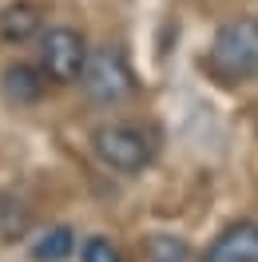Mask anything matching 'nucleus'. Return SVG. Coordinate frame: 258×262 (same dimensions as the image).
<instances>
[{
	"instance_id": "nucleus-1",
	"label": "nucleus",
	"mask_w": 258,
	"mask_h": 262,
	"mask_svg": "<svg viewBox=\"0 0 258 262\" xmlns=\"http://www.w3.org/2000/svg\"><path fill=\"white\" fill-rule=\"evenodd\" d=\"M83 96L96 107H115L127 96H135V72H131L127 56L115 48V44H103V48L88 52V64L80 72Z\"/></svg>"
},
{
	"instance_id": "nucleus-2",
	"label": "nucleus",
	"mask_w": 258,
	"mask_h": 262,
	"mask_svg": "<svg viewBox=\"0 0 258 262\" xmlns=\"http://www.w3.org/2000/svg\"><path fill=\"white\" fill-rule=\"evenodd\" d=\"M210 60L226 80H254L258 76V20L230 16L210 40Z\"/></svg>"
},
{
	"instance_id": "nucleus-3",
	"label": "nucleus",
	"mask_w": 258,
	"mask_h": 262,
	"mask_svg": "<svg viewBox=\"0 0 258 262\" xmlns=\"http://www.w3.org/2000/svg\"><path fill=\"white\" fill-rule=\"evenodd\" d=\"M92 147H96L99 163L119 171V175H139L155 159V143L135 123H103L96 131V139H92Z\"/></svg>"
},
{
	"instance_id": "nucleus-4",
	"label": "nucleus",
	"mask_w": 258,
	"mask_h": 262,
	"mask_svg": "<svg viewBox=\"0 0 258 262\" xmlns=\"http://www.w3.org/2000/svg\"><path fill=\"white\" fill-rule=\"evenodd\" d=\"M88 40H83L76 28L68 24H56V28H44L40 32V72L48 76L52 83H72L80 80L83 64H88Z\"/></svg>"
},
{
	"instance_id": "nucleus-5",
	"label": "nucleus",
	"mask_w": 258,
	"mask_h": 262,
	"mask_svg": "<svg viewBox=\"0 0 258 262\" xmlns=\"http://www.w3.org/2000/svg\"><path fill=\"white\" fill-rule=\"evenodd\" d=\"M203 262H258V223L254 219L226 223L203 250Z\"/></svg>"
},
{
	"instance_id": "nucleus-6",
	"label": "nucleus",
	"mask_w": 258,
	"mask_h": 262,
	"mask_svg": "<svg viewBox=\"0 0 258 262\" xmlns=\"http://www.w3.org/2000/svg\"><path fill=\"white\" fill-rule=\"evenodd\" d=\"M44 32V8L32 0H12L0 8V44H32Z\"/></svg>"
},
{
	"instance_id": "nucleus-7",
	"label": "nucleus",
	"mask_w": 258,
	"mask_h": 262,
	"mask_svg": "<svg viewBox=\"0 0 258 262\" xmlns=\"http://www.w3.org/2000/svg\"><path fill=\"white\" fill-rule=\"evenodd\" d=\"M0 88H4V96L12 99V103L32 107V103H40V99L48 96V76L40 72V64H8Z\"/></svg>"
},
{
	"instance_id": "nucleus-8",
	"label": "nucleus",
	"mask_w": 258,
	"mask_h": 262,
	"mask_svg": "<svg viewBox=\"0 0 258 262\" xmlns=\"http://www.w3.org/2000/svg\"><path fill=\"white\" fill-rule=\"evenodd\" d=\"M72 250H76V234L68 227H52L32 243V258L36 262H64V258H72Z\"/></svg>"
},
{
	"instance_id": "nucleus-9",
	"label": "nucleus",
	"mask_w": 258,
	"mask_h": 262,
	"mask_svg": "<svg viewBox=\"0 0 258 262\" xmlns=\"http://www.w3.org/2000/svg\"><path fill=\"white\" fill-rule=\"evenodd\" d=\"M147 258L151 262H191V246L175 234H155L147 238Z\"/></svg>"
},
{
	"instance_id": "nucleus-10",
	"label": "nucleus",
	"mask_w": 258,
	"mask_h": 262,
	"mask_svg": "<svg viewBox=\"0 0 258 262\" xmlns=\"http://www.w3.org/2000/svg\"><path fill=\"white\" fill-rule=\"evenodd\" d=\"M80 262H123V250H119L112 238L96 234V238H88V243L80 246Z\"/></svg>"
}]
</instances>
